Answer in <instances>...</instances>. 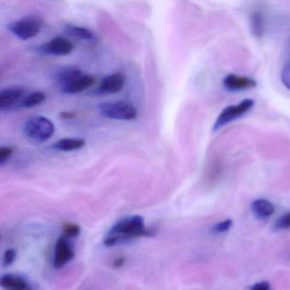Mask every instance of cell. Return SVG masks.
<instances>
[{
	"label": "cell",
	"mask_w": 290,
	"mask_h": 290,
	"mask_svg": "<svg viewBox=\"0 0 290 290\" xmlns=\"http://www.w3.org/2000/svg\"><path fill=\"white\" fill-rule=\"evenodd\" d=\"M0 285L6 290H31L29 283L20 276L5 274L0 279Z\"/></svg>",
	"instance_id": "12"
},
{
	"label": "cell",
	"mask_w": 290,
	"mask_h": 290,
	"mask_svg": "<svg viewBox=\"0 0 290 290\" xmlns=\"http://www.w3.org/2000/svg\"><path fill=\"white\" fill-rule=\"evenodd\" d=\"M251 290H272L268 282L263 281L255 284L251 287Z\"/></svg>",
	"instance_id": "24"
},
{
	"label": "cell",
	"mask_w": 290,
	"mask_h": 290,
	"mask_svg": "<svg viewBox=\"0 0 290 290\" xmlns=\"http://www.w3.org/2000/svg\"><path fill=\"white\" fill-rule=\"evenodd\" d=\"M151 234L152 232L145 226L143 217L132 216L116 222L103 240V244L107 248H111L122 242L149 236Z\"/></svg>",
	"instance_id": "1"
},
{
	"label": "cell",
	"mask_w": 290,
	"mask_h": 290,
	"mask_svg": "<svg viewBox=\"0 0 290 290\" xmlns=\"http://www.w3.org/2000/svg\"><path fill=\"white\" fill-rule=\"evenodd\" d=\"M125 83V74L121 72L110 74L101 79L100 85L98 87V92L105 95L116 94L124 89Z\"/></svg>",
	"instance_id": "9"
},
{
	"label": "cell",
	"mask_w": 290,
	"mask_h": 290,
	"mask_svg": "<svg viewBox=\"0 0 290 290\" xmlns=\"http://www.w3.org/2000/svg\"><path fill=\"white\" fill-rule=\"evenodd\" d=\"M41 18L38 15H27L12 21L8 25L9 32L21 40L33 39L41 30Z\"/></svg>",
	"instance_id": "4"
},
{
	"label": "cell",
	"mask_w": 290,
	"mask_h": 290,
	"mask_svg": "<svg viewBox=\"0 0 290 290\" xmlns=\"http://www.w3.org/2000/svg\"><path fill=\"white\" fill-rule=\"evenodd\" d=\"M63 236L67 238H73L79 236L81 233V228L77 224L74 223H67L63 225Z\"/></svg>",
	"instance_id": "18"
},
{
	"label": "cell",
	"mask_w": 290,
	"mask_h": 290,
	"mask_svg": "<svg viewBox=\"0 0 290 290\" xmlns=\"http://www.w3.org/2000/svg\"><path fill=\"white\" fill-rule=\"evenodd\" d=\"M25 89L21 86H11L0 91V110L4 111L21 103L24 98Z\"/></svg>",
	"instance_id": "8"
},
{
	"label": "cell",
	"mask_w": 290,
	"mask_h": 290,
	"mask_svg": "<svg viewBox=\"0 0 290 290\" xmlns=\"http://www.w3.org/2000/svg\"><path fill=\"white\" fill-rule=\"evenodd\" d=\"M55 131L56 127L53 122L45 116H32L24 124L25 136L37 143H44L51 139Z\"/></svg>",
	"instance_id": "2"
},
{
	"label": "cell",
	"mask_w": 290,
	"mask_h": 290,
	"mask_svg": "<svg viewBox=\"0 0 290 290\" xmlns=\"http://www.w3.org/2000/svg\"></svg>",
	"instance_id": "27"
},
{
	"label": "cell",
	"mask_w": 290,
	"mask_h": 290,
	"mask_svg": "<svg viewBox=\"0 0 290 290\" xmlns=\"http://www.w3.org/2000/svg\"><path fill=\"white\" fill-rule=\"evenodd\" d=\"M75 117V113H72V112H63L61 113V118L65 119H72Z\"/></svg>",
	"instance_id": "26"
},
{
	"label": "cell",
	"mask_w": 290,
	"mask_h": 290,
	"mask_svg": "<svg viewBox=\"0 0 290 290\" xmlns=\"http://www.w3.org/2000/svg\"><path fill=\"white\" fill-rule=\"evenodd\" d=\"M46 100V95L42 91H34L26 95L20 103V107L23 108H31V107L39 106Z\"/></svg>",
	"instance_id": "17"
},
{
	"label": "cell",
	"mask_w": 290,
	"mask_h": 290,
	"mask_svg": "<svg viewBox=\"0 0 290 290\" xmlns=\"http://www.w3.org/2000/svg\"><path fill=\"white\" fill-rule=\"evenodd\" d=\"M223 85L230 91H240L256 87V81L250 77L229 74L223 80Z\"/></svg>",
	"instance_id": "11"
},
{
	"label": "cell",
	"mask_w": 290,
	"mask_h": 290,
	"mask_svg": "<svg viewBox=\"0 0 290 290\" xmlns=\"http://www.w3.org/2000/svg\"><path fill=\"white\" fill-rule=\"evenodd\" d=\"M95 83V78L94 76L83 72L78 77L72 80L71 82L59 88L60 92L65 95H74L89 89Z\"/></svg>",
	"instance_id": "10"
},
{
	"label": "cell",
	"mask_w": 290,
	"mask_h": 290,
	"mask_svg": "<svg viewBox=\"0 0 290 290\" xmlns=\"http://www.w3.org/2000/svg\"><path fill=\"white\" fill-rule=\"evenodd\" d=\"M98 112L104 118L116 120L131 121L137 119V107L126 101H110L98 106Z\"/></svg>",
	"instance_id": "3"
},
{
	"label": "cell",
	"mask_w": 290,
	"mask_h": 290,
	"mask_svg": "<svg viewBox=\"0 0 290 290\" xmlns=\"http://www.w3.org/2000/svg\"><path fill=\"white\" fill-rule=\"evenodd\" d=\"M65 33L69 35L81 39V40H86V41H92L95 40V34L89 28H86L81 26H77L73 24H68L66 25Z\"/></svg>",
	"instance_id": "15"
},
{
	"label": "cell",
	"mask_w": 290,
	"mask_h": 290,
	"mask_svg": "<svg viewBox=\"0 0 290 290\" xmlns=\"http://www.w3.org/2000/svg\"><path fill=\"white\" fill-rule=\"evenodd\" d=\"M74 45L70 40L64 37H56L50 41L40 45L38 48L39 53L53 56V57H64L68 56L73 51Z\"/></svg>",
	"instance_id": "7"
},
{
	"label": "cell",
	"mask_w": 290,
	"mask_h": 290,
	"mask_svg": "<svg viewBox=\"0 0 290 290\" xmlns=\"http://www.w3.org/2000/svg\"><path fill=\"white\" fill-rule=\"evenodd\" d=\"M254 105H255V101L253 100L245 99L243 101H240L237 105H231L229 107H225V109L219 113L217 121L215 122L213 131H217L220 128L224 127L225 125L230 124L231 122L244 115L251 109L252 107H254Z\"/></svg>",
	"instance_id": "5"
},
{
	"label": "cell",
	"mask_w": 290,
	"mask_h": 290,
	"mask_svg": "<svg viewBox=\"0 0 290 290\" xmlns=\"http://www.w3.org/2000/svg\"><path fill=\"white\" fill-rule=\"evenodd\" d=\"M85 141L81 138H63L53 144L52 148L60 151H72L83 148Z\"/></svg>",
	"instance_id": "14"
},
{
	"label": "cell",
	"mask_w": 290,
	"mask_h": 290,
	"mask_svg": "<svg viewBox=\"0 0 290 290\" xmlns=\"http://www.w3.org/2000/svg\"><path fill=\"white\" fill-rule=\"evenodd\" d=\"M75 257V251L69 238L62 236L56 241L54 247L53 267L59 270L71 262Z\"/></svg>",
	"instance_id": "6"
},
{
	"label": "cell",
	"mask_w": 290,
	"mask_h": 290,
	"mask_svg": "<svg viewBox=\"0 0 290 290\" xmlns=\"http://www.w3.org/2000/svg\"><path fill=\"white\" fill-rule=\"evenodd\" d=\"M125 262H126L125 256H119L113 260V267L114 269H119L125 266Z\"/></svg>",
	"instance_id": "25"
},
{
	"label": "cell",
	"mask_w": 290,
	"mask_h": 290,
	"mask_svg": "<svg viewBox=\"0 0 290 290\" xmlns=\"http://www.w3.org/2000/svg\"><path fill=\"white\" fill-rule=\"evenodd\" d=\"M290 228V212L280 217L274 225L275 230H287Z\"/></svg>",
	"instance_id": "22"
},
{
	"label": "cell",
	"mask_w": 290,
	"mask_h": 290,
	"mask_svg": "<svg viewBox=\"0 0 290 290\" xmlns=\"http://www.w3.org/2000/svg\"><path fill=\"white\" fill-rule=\"evenodd\" d=\"M13 152L14 148L11 146H2L0 148V165H4L11 157Z\"/></svg>",
	"instance_id": "23"
},
{
	"label": "cell",
	"mask_w": 290,
	"mask_h": 290,
	"mask_svg": "<svg viewBox=\"0 0 290 290\" xmlns=\"http://www.w3.org/2000/svg\"><path fill=\"white\" fill-rule=\"evenodd\" d=\"M282 83L285 85V88L290 90V57L288 58L283 66L281 72Z\"/></svg>",
	"instance_id": "19"
},
{
	"label": "cell",
	"mask_w": 290,
	"mask_h": 290,
	"mask_svg": "<svg viewBox=\"0 0 290 290\" xmlns=\"http://www.w3.org/2000/svg\"><path fill=\"white\" fill-rule=\"evenodd\" d=\"M232 224H233L232 219H226L225 220H223V221L217 223V225H214L212 230H213L215 233H224V232H226V231L231 229Z\"/></svg>",
	"instance_id": "20"
},
{
	"label": "cell",
	"mask_w": 290,
	"mask_h": 290,
	"mask_svg": "<svg viewBox=\"0 0 290 290\" xmlns=\"http://www.w3.org/2000/svg\"><path fill=\"white\" fill-rule=\"evenodd\" d=\"M17 256L16 250L14 249H6L3 255V267H9L14 263Z\"/></svg>",
	"instance_id": "21"
},
{
	"label": "cell",
	"mask_w": 290,
	"mask_h": 290,
	"mask_svg": "<svg viewBox=\"0 0 290 290\" xmlns=\"http://www.w3.org/2000/svg\"><path fill=\"white\" fill-rule=\"evenodd\" d=\"M250 28L252 33L255 37L260 38L263 35L265 31V18L262 12L256 10L252 13L250 16Z\"/></svg>",
	"instance_id": "16"
},
{
	"label": "cell",
	"mask_w": 290,
	"mask_h": 290,
	"mask_svg": "<svg viewBox=\"0 0 290 290\" xmlns=\"http://www.w3.org/2000/svg\"><path fill=\"white\" fill-rule=\"evenodd\" d=\"M251 211L257 219H265L273 216L275 207L267 199H259L252 203Z\"/></svg>",
	"instance_id": "13"
}]
</instances>
